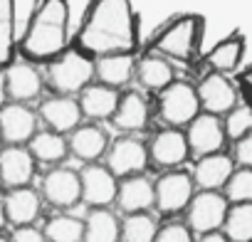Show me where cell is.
I'll return each instance as SVG.
<instances>
[{
    "label": "cell",
    "mask_w": 252,
    "mask_h": 242,
    "mask_svg": "<svg viewBox=\"0 0 252 242\" xmlns=\"http://www.w3.org/2000/svg\"><path fill=\"white\" fill-rule=\"evenodd\" d=\"M69 37V3L67 0H37L18 52L30 64H50L67 50Z\"/></svg>",
    "instance_id": "obj_2"
},
{
    "label": "cell",
    "mask_w": 252,
    "mask_h": 242,
    "mask_svg": "<svg viewBox=\"0 0 252 242\" xmlns=\"http://www.w3.org/2000/svg\"><path fill=\"white\" fill-rule=\"evenodd\" d=\"M116 205L124 215L134 212H149L156 205V190L154 183L146 176H131L119 181V193H116Z\"/></svg>",
    "instance_id": "obj_22"
},
{
    "label": "cell",
    "mask_w": 252,
    "mask_h": 242,
    "mask_svg": "<svg viewBox=\"0 0 252 242\" xmlns=\"http://www.w3.org/2000/svg\"><path fill=\"white\" fill-rule=\"evenodd\" d=\"M8 104V89H5V69H0V109Z\"/></svg>",
    "instance_id": "obj_40"
},
{
    "label": "cell",
    "mask_w": 252,
    "mask_h": 242,
    "mask_svg": "<svg viewBox=\"0 0 252 242\" xmlns=\"http://www.w3.org/2000/svg\"><path fill=\"white\" fill-rule=\"evenodd\" d=\"M203 35H205V18L198 13H183V15L171 18L166 25L156 30V35L151 37L149 52L161 55L168 62L190 64L200 55Z\"/></svg>",
    "instance_id": "obj_3"
},
{
    "label": "cell",
    "mask_w": 252,
    "mask_h": 242,
    "mask_svg": "<svg viewBox=\"0 0 252 242\" xmlns=\"http://www.w3.org/2000/svg\"><path fill=\"white\" fill-rule=\"evenodd\" d=\"M10 242H47L42 230H37L35 225H28V227H15Z\"/></svg>",
    "instance_id": "obj_37"
},
{
    "label": "cell",
    "mask_w": 252,
    "mask_h": 242,
    "mask_svg": "<svg viewBox=\"0 0 252 242\" xmlns=\"http://www.w3.org/2000/svg\"><path fill=\"white\" fill-rule=\"evenodd\" d=\"M28 151L30 156L35 158V163H47V166H57L67 158L69 153V146H67V139L57 131H50V129H37V134L30 139L28 144Z\"/></svg>",
    "instance_id": "obj_27"
},
{
    "label": "cell",
    "mask_w": 252,
    "mask_h": 242,
    "mask_svg": "<svg viewBox=\"0 0 252 242\" xmlns=\"http://www.w3.org/2000/svg\"><path fill=\"white\" fill-rule=\"evenodd\" d=\"M109 134L99 126V124H79L69 136H67V146H69V153L82 161V163H94L99 161L101 156H106L109 151Z\"/></svg>",
    "instance_id": "obj_16"
},
{
    "label": "cell",
    "mask_w": 252,
    "mask_h": 242,
    "mask_svg": "<svg viewBox=\"0 0 252 242\" xmlns=\"http://www.w3.org/2000/svg\"><path fill=\"white\" fill-rule=\"evenodd\" d=\"M35 158L28 146H5L0 149V183L5 188H28L35 176Z\"/></svg>",
    "instance_id": "obj_15"
},
{
    "label": "cell",
    "mask_w": 252,
    "mask_h": 242,
    "mask_svg": "<svg viewBox=\"0 0 252 242\" xmlns=\"http://www.w3.org/2000/svg\"><path fill=\"white\" fill-rule=\"evenodd\" d=\"M15 0H0V69H8L15 62Z\"/></svg>",
    "instance_id": "obj_29"
},
{
    "label": "cell",
    "mask_w": 252,
    "mask_h": 242,
    "mask_svg": "<svg viewBox=\"0 0 252 242\" xmlns=\"http://www.w3.org/2000/svg\"><path fill=\"white\" fill-rule=\"evenodd\" d=\"M77 101H79L82 116H87L92 121H111V116L119 106V91L94 82L77 96Z\"/></svg>",
    "instance_id": "obj_25"
},
{
    "label": "cell",
    "mask_w": 252,
    "mask_h": 242,
    "mask_svg": "<svg viewBox=\"0 0 252 242\" xmlns=\"http://www.w3.org/2000/svg\"><path fill=\"white\" fill-rule=\"evenodd\" d=\"M227 210L230 203L220 190H195L190 205L186 208V225L198 237L208 232H220Z\"/></svg>",
    "instance_id": "obj_6"
},
{
    "label": "cell",
    "mask_w": 252,
    "mask_h": 242,
    "mask_svg": "<svg viewBox=\"0 0 252 242\" xmlns=\"http://www.w3.org/2000/svg\"><path fill=\"white\" fill-rule=\"evenodd\" d=\"M220 232L227 242H252V203L230 205Z\"/></svg>",
    "instance_id": "obj_30"
},
{
    "label": "cell",
    "mask_w": 252,
    "mask_h": 242,
    "mask_svg": "<svg viewBox=\"0 0 252 242\" xmlns=\"http://www.w3.org/2000/svg\"><path fill=\"white\" fill-rule=\"evenodd\" d=\"M195 242H227V237L222 232H208V235H200Z\"/></svg>",
    "instance_id": "obj_39"
},
{
    "label": "cell",
    "mask_w": 252,
    "mask_h": 242,
    "mask_svg": "<svg viewBox=\"0 0 252 242\" xmlns=\"http://www.w3.org/2000/svg\"><path fill=\"white\" fill-rule=\"evenodd\" d=\"M5 220L15 227H28L40 215V193L35 188H13L3 198Z\"/></svg>",
    "instance_id": "obj_24"
},
{
    "label": "cell",
    "mask_w": 252,
    "mask_h": 242,
    "mask_svg": "<svg viewBox=\"0 0 252 242\" xmlns=\"http://www.w3.org/2000/svg\"><path fill=\"white\" fill-rule=\"evenodd\" d=\"M37 111L28 104L8 101L0 109V136L8 146H28L37 134Z\"/></svg>",
    "instance_id": "obj_10"
},
{
    "label": "cell",
    "mask_w": 252,
    "mask_h": 242,
    "mask_svg": "<svg viewBox=\"0 0 252 242\" xmlns=\"http://www.w3.org/2000/svg\"><path fill=\"white\" fill-rule=\"evenodd\" d=\"M47 84L57 91V96H79L89 84H94V60L67 47L57 60L45 64Z\"/></svg>",
    "instance_id": "obj_4"
},
{
    "label": "cell",
    "mask_w": 252,
    "mask_h": 242,
    "mask_svg": "<svg viewBox=\"0 0 252 242\" xmlns=\"http://www.w3.org/2000/svg\"><path fill=\"white\" fill-rule=\"evenodd\" d=\"M245 35L242 32H230L227 37H222L220 42H215L205 57H203V64L208 67V72H218V74H232L240 64H242V57H245Z\"/></svg>",
    "instance_id": "obj_21"
},
{
    "label": "cell",
    "mask_w": 252,
    "mask_h": 242,
    "mask_svg": "<svg viewBox=\"0 0 252 242\" xmlns=\"http://www.w3.org/2000/svg\"><path fill=\"white\" fill-rule=\"evenodd\" d=\"M188 156H190V149L186 141V131L181 129H163L149 144V161H154L161 168H176L186 163Z\"/></svg>",
    "instance_id": "obj_17"
},
{
    "label": "cell",
    "mask_w": 252,
    "mask_h": 242,
    "mask_svg": "<svg viewBox=\"0 0 252 242\" xmlns=\"http://www.w3.org/2000/svg\"><path fill=\"white\" fill-rule=\"evenodd\" d=\"M186 141L193 156L203 158L210 153H220L225 146V129H222V119L200 111L186 129Z\"/></svg>",
    "instance_id": "obj_12"
},
{
    "label": "cell",
    "mask_w": 252,
    "mask_h": 242,
    "mask_svg": "<svg viewBox=\"0 0 252 242\" xmlns=\"http://www.w3.org/2000/svg\"><path fill=\"white\" fill-rule=\"evenodd\" d=\"M136 79L144 89L163 91L168 84L176 82V72H173V64L168 60H163L161 55L146 52L136 60Z\"/></svg>",
    "instance_id": "obj_26"
},
{
    "label": "cell",
    "mask_w": 252,
    "mask_h": 242,
    "mask_svg": "<svg viewBox=\"0 0 252 242\" xmlns=\"http://www.w3.org/2000/svg\"><path fill=\"white\" fill-rule=\"evenodd\" d=\"M158 232V222L149 212H134V215H124L121 220V242H154Z\"/></svg>",
    "instance_id": "obj_32"
},
{
    "label": "cell",
    "mask_w": 252,
    "mask_h": 242,
    "mask_svg": "<svg viewBox=\"0 0 252 242\" xmlns=\"http://www.w3.org/2000/svg\"><path fill=\"white\" fill-rule=\"evenodd\" d=\"M232 161L237 168H252V131L247 136H242L240 141H235Z\"/></svg>",
    "instance_id": "obj_36"
},
{
    "label": "cell",
    "mask_w": 252,
    "mask_h": 242,
    "mask_svg": "<svg viewBox=\"0 0 252 242\" xmlns=\"http://www.w3.org/2000/svg\"><path fill=\"white\" fill-rule=\"evenodd\" d=\"M222 129H225V139H230L232 144L247 136L252 131V106L237 104L232 111H227L222 119Z\"/></svg>",
    "instance_id": "obj_34"
},
{
    "label": "cell",
    "mask_w": 252,
    "mask_h": 242,
    "mask_svg": "<svg viewBox=\"0 0 252 242\" xmlns=\"http://www.w3.org/2000/svg\"><path fill=\"white\" fill-rule=\"evenodd\" d=\"M37 116L45 121V126L50 131H57V134H72L79 121H82V109H79V101L77 96H50L40 104L37 109Z\"/></svg>",
    "instance_id": "obj_14"
},
{
    "label": "cell",
    "mask_w": 252,
    "mask_h": 242,
    "mask_svg": "<svg viewBox=\"0 0 252 242\" xmlns=\"http://www.w3.org/2000/svg\"><path fill=\"white\" fill-rule=\"evenodd\" d=\"M237 82H240V87L245 89V94H247V96L252 99V64H250L247 69H242V72H240Z\"/></svg>",
    "instance_id": "obj_38"
},
{
    "label": "cell",
    "mask_w": 252,
    "mask_h": 242,
    "mask_svg": "<svg viewBox=\"0 0 252 242\" xmlns=\"http://www.w3.org/2000/svg\"><path fill=\"white\" fill-rule=\"evenodd\" d=\"M0 242H10V237H3V235H0Z\"/></svg>",
    "instance_id": "obj_42"
},
{
    "label": "cell",
    "mask_w": 252,
    "mask_h": 242,
    "mask_svg": "<svg viewBox=\"0 0 252 242\" xmlns=\"http://www.w3.org/2000/svg\"><path fill=\"white\" fill-rule=\"evenodd\" d=\"M139 55H104L94 60V79L109 89H124L136 77Z\"/></svg>",
    "instance_id": "obj_20"
},
{
    "label": "cell",
    "mask_w": 252,
    "mask_h": 242,
    "mask_svg": "<svg viewBox=\"0 0 252 242\" xmlns=\"http://www.w3.org/2000/svg\"><path fill=\"white\" fill-rule=\"evenodd\" d=\"M0 146H3V136H0Z\"/></svg>",
    "instance_id": "obj_43"
},
{
    "label": "cell",
    "mask_w": 252,
    "mask_h": 242,
    "mask_svg": "<svg viewBox=\"0 0 252 242\" xmlns=\"http://www.w3.org/2000/svg\"><path fill=\"white\" fill-rule=\"evenodd\" d=\"M154 190H156L154 208H158L166 215H173L190 205L195 195V183H193V176L186 171H168L154 183Z\"/></svg>",
    "instance_id": "obj_8"
},
{
    "label": "cell",
    "mask_w": 252,
    "mask_h": 242,
    "mask_svg": "<svg viewBox=\"0 0 252 242\" xmlns=\"http://www.w3.org/2000/svg\"><path fill=\"white\" fill-rule=\"evenodd\" d=\"M0 185H3V183H0Z\"/></svg>",
    "instance_id": "obj_44"
},
{
    "label": "cell",
    "mask_w": 252,
    "mask_h": 242,
    "mask_svg": "<svg viewBox=\"0 0 252 242\" xmlns=\"http://www.w3.org/2000/svg\"><path fill=\"white\" fill-rule=\"evenodd\" d=\"M222 195L230 205L252 203V168H235L222 188Z\"/></svg>",
    "instance_id": "obj_33"
},
{
    "label": "cell",
    "mask_w": 252,
    "mask_h": 242,
    "mask_svg": "<svg viewBox=\"0 0 252 242\" xmlns=\"http://www.w3.org/2000/svg\"><path fill=\"white\" fill-rule=\"evenodd\" d=\"M42 235L47 242H82L84 240V220L60 212L45 222Z\"/></svg>",
    "instance_id": "obj_31"
},
{
    "label": "cell",
    "mask_w": 252,
    "mask_h": 242,
    "mask_svg": "<svg viewBox=\"0 0 252 242\" xmlns=\"http://www.w3.org/2000/svg\"><path fill=\"white\" fill-rule=\"evenodd\" d=\"M42 77L30 62H13L5 69V89H8V101L15 104H30L40 96L42 91Z\"/></svg>",
    "instance_id": "obj_18"
},
{
    "label": "cell",
    "mask_w": 252,
    "mask_h": 242,
    "mask_svg": "<svg viewBox=\"0 0 252 242\" xmlns=\"http://www.w3.org/2000/svg\"><path fill=\"white\" fill-rule=\"evenodd\" d=\"M158 114L168 124V129L188 126L200 114V101H198L195 87L188 82H181V79L168 84L163 91H158Z\"/></svg>",
    "instance_id": "obj_5"
},
{
    "label": "cell",
    "mask_w": 252,
    "mask_h": 242,
    "mask_svg": "<svg viewBox=\"0 0 252 242\" xmlns=\"http://www.w3.org/2000/svg\"><path fill=\"white\" fill-rule=\"evenodd\" d=\"M154 242H195V235L188 230L186 222H168L158 227Z\"/></svg>",
    "instance_id": "obj_35"
},
{
    "label": "cell",
    "mask_w": 252,
    "mask_h": 242,
    "mask_svg": "<svg viewBox=\"0 0 252 242\" xmlns=\"http://www.w3.org/2000/svg\"><path fill=\"white\" fill-rule=\"evenodd\" d=\"M149 116H151V109L146 104V99L139 94V91H126L119 96V106L111 116V124L119 129V131H126V134H134V131H141L146 129L149 124Z\"/></svg>",
    "instance_id": "obj_23"
},
{
    "label": "cell",
    "mask_w": 252,
    "mask_h": 242,
    "mask_svg": "<svg viewBox=\"0 0 252 242\" xmlns=\"http://www.w3.org/2000/svg\"><path fill=\"white\" fill-rule=\"evenodd\" d=\"M42 198L60 208L67 210L72 205H77L82 200V183H79V173L72 168H52L45 178H42Z\"/></svg>",
    "instance_id": "obj_13"
},
{
    "label": "cell",
    "mask_w": 252,
    "mask_h": 242,
    "mask_svg": "<svg viewBox=\"0 0 252 242\" xmlns=\"http://www.w3.org/2000/svg\"><path fill=\"white\" fill-rule=\"evenodd\" d=\"M149 166V146L139 141L136 136H121L109 144L106 151V168L114 173L116 181L141 176V171Z\"/></svg>",
    "instance_id": "obj_7"
},
{
    "label": "cell",
    "mask_w": 252,
    "mask_h": 242,
    "mask_svg": "<svg viewBox=\"0 0 252 242\" xmlns=\"http://www.w3.org/2000/svg\"><path fill=\"white\" fill-rule=\"evenodd\" d=\"M235 168L237 166H235L232 156H227L225 151L198 158L195 168L190 173L193 183H195V190H222Z\"/></svg>",
    "instance_id": "obj_19"
},
{
    "label": "cell",
    "mask_w": 252,
    "mask_h": 242,
    "mask_svg": "<svg viewBox=\"0 0 252 242\" xmlns=\"http://www.w3.org/2000/svg\"><path fill=\"white\" fill-rule=\"evenodd\" d=\"M5 222H8V220H5V210H3V200H0V230L5 227Z\"/></svg>",
    "instance_id": "obj_41"
},
{
    "label": "cell",
    "mask_w": 252,
    "mask_h": 242,
    "mask_svg": "<svg viewBox=\"0 0 252 242\" xmlns=\"http://www.w3.org/2000/svg\"><path fill=\"white\" fill-rule=\"evenodd\" d=\"M119 235H121V220L109 208L87 212L82 242H119Z\"/></svg>",
    "instance_id": "obj_28"
},
{
    "label": "cell",
    "mask_w": 252,
    "mask_h": 242,
    "mask_svg": "<svg viewBox=\"0 0 252 242\" xmlns=\"http://www.w3.org/2000/svg\"><path fill=\"white\" fill-rule=\"evenodd\" d=\"M195 91H198L200 111H205V114L225 116L227 111H232L237 106V89L225 74L205 72L203 79L198 82Z\"/></svg>",
    "instance_id": "obj_11"
},
{
    "label": "cell",
    "mask_w": 252,
    "mask_h": 242,
    "mask_svg": "<svg viewBox=\"0 0 252 242\" xmlns=\"http://www.w3.org/2000/svg\"><path fill=\"white\" fill-rule=\"evenodd\" d=\"M79 183H82V203L89 205L92 210L109 208L111 203H116L119 181L106 166H99V163L84 166L79 171Z\"/></svg>",
    "instance_id": "obj_9"
},
{
    "label": "cell",
    "mask_w": 252,
    "mask_h": 242,
    "mask_svg": "<svg viewBox=\"0 0 252 242\" xmlns=\"http://www.w3.org/2000/svg\"><path fill=\"white\" fill-rule=\"evenodd\" d=\"M72 47L89 60L104 55H136L139 18L131 0H89Z\"/></svg>",
    "instance_id": "obj_1"
}]
</instances>
